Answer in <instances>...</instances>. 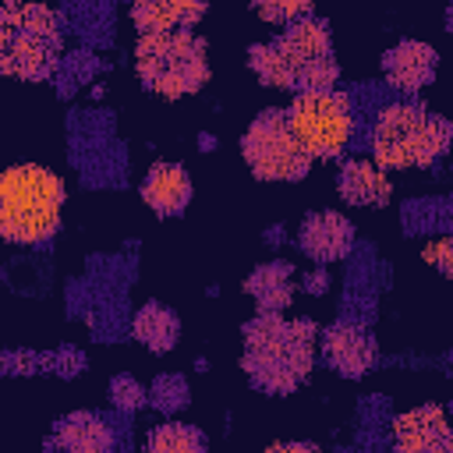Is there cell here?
I'll return each mask as SVG.
<instances>
[{
  "label": "cell",
  "instance_id": "obj_1",
  "mask_svg": "<svg viewBox=\"0 0 453 453\" xmlns=\"http://www.w3.org/2000/svg\"><path fill=\"white\" fill-rule=\"evenodd\" d=\"M315 322L258 311L244 322V372L265 393H294L315 361Z\"/></svg>",
  "mask_w": 453,
  "mask_h": 453
},
{
  "label": "cell",
  "instance_id": "obj_2",
  "mask_svg": "<svg viewBox=\"0 0 453 453\" xmlns=\"http://www.w3.org/2000/svg\"><path fill=\"white\" fill-rule=\"evenodd\" d=\"M248 64L269 88H290L297 96L301 92H329L336 81L329 28L315 14L290 25L283 35L251 46Z\"/></svg>",
  "mask_w": 453,
  "mask_h": 453
},
{
  "label": "cell",
  "instance_id": "obj_3",
  "mask_svg": "<svg viewBox=\"0 0 453 453\" xmlns=\"http://www.w3.org/2000/svg\"><path fill=\"white\" fill-rule=\"evenodd\" d=\"M64 209V180L46 166L21 163L0 184V234L11 244H42L57 234Z\"/></svg>",
  "mask_w": 453,
  "mask_h": 453
},
{
  "label": "cell",
  "instance_id": "obj_4",
  "mask_svg": "<svg viewBox=\"0 0 453 453\" xmlns=\"http://www.w3.org/2000/svg\"><path fill=\"white\" fill-rule=\"evenodd\" d=\"M453 142V124L428 113L418 103H393L379 113L372 131V152L382 170L432 166Z\"/></svg>",
  "mask_w": 453,
  "mask_h": 453
},
{
  "label": "cell",
  "instance_id": "obj_5",
  "mask_svg": "<svg viewBox=\"0 0 453 453\" xmlns=\"http://www.w3.org/2000/svg\"><path fill=\"white\" fill-rule=\"evenodd\" d=\"M134 67H138V78L152 92L166 99L191 96L209 81L205 39L195 35L191 28L142 32L134 46Z\"/></svg>",
  "mask_w": 453,
  "mask_h": 453
},
{
  "label": "cell",
  "instance_id": "obj_6",
  "mask_svg": "<svg viewBox=\"0 0 453 453\" xmlns=\"http://www.w3.org/2000/svg\"><path fill=\"white\" fill-rule=\"evenodd\" d=\"M60 60V18L39 4H4L0 67L11 78L39 81Z\"/></svg>",
  "mask_w": 453,
  "mask_h": 453
},
{
  "label": "cell",
  "instance_id": "obj_7",
  "mask_svg": "<svg viewBox=\"0 0 453 453\" xmlns=\"http://www.w3.org/2000/svg\"><path fill=\"white\" fill-rule=\"evenodd\" d=\"M241 152L258 180H301L311 166V156L301 145L287 110L258 113L241 138Z\"/></svg>",
  "mask_w": 453,
  "mask_h": 453
},
{
  "label": "cell",
  "instance_id": "obj_8",
  "mask_svg": "<svg viewBox=\"0 0 453 453\" xmlns=\"http://www.w3.org/2000/svg\"><path fill=\"white\" fill-rule=\"evenodd\" d=\"M287 113H290V124L311 159H333L347 149L354 117H350V103L343 92H336V88L301 92V96H294Z\"/></svg>",
  "mask_w": 453,
  "mask_h": 453
},
{
  "label": "cell",
  "instance_id": "obj_9",
  "mask_svg": "<svg viewBox=\"0 0 453 453\" xmlns=\"http://www.w3.org/2000/svg\"><path fill=\"white\" fill-rule=\"evenodd\" d=\"M393 453H453V425L439 403L403 411L393 421Z\"/></svg>",
  "mask_w": 453,
  "mask_h": 453
},
{
  "label": "cell",
  "instance_id": "obj_10",
  "mask_svg": "<svg viewBox=\"0 0 453 453\" xmlns=\"http://www.w3.org/2000/svg\"><path fill=\"white\" fill-rule=\"evenodd\" d=\"M375 340L372 333H365L354 322H336L322 333V357L333 372L347 375V379H361L372 365H375Z\"/></svg>",
  "mask_w": 453,
  "mask_h": 453
},
{
  "label": "cell",
  "instance_id": "obj_11",
  "mask_svg": "<svg viewBox=\"0 0 453 453\" xmlns=\"http://www.w3.org/2000/svg\"><path fill=\"white\" fill-rule=\"evenodd\" d=\"M301 251L311 258V262H336L343 255H350L354 248V226L347 216L333 212V209H322V212H308L304 223H301Z\"/></svg>",
  "mask_w": 453,
  "mask_h": 453
},
{
  "label": "cell",
  "instance_id": "obj_12",
  "mask_svg": "<svg viewBox=\"0 0 453 453\" xmlns=\"http://www.w3.org/2000/svg\"><path fill=\"white\" fill-rule=\"evenodd\" d=\"M435 67H439L435 50L428 42H418V39H403L393 50H386V57H382V74L400 92L425 88L435 78Z\"/></svg>",
  "mask_w": 453,
  "mask_h": 453
},
{
  "label": "cell",
  "instance_id": "obj_13",
  "mask_svg": "<svg viewBox=\"0 0 453 453\" xmlns=\"http://www.w3.org/2000/svg\"><path fill=\"white\" fill-rule=\"evenodd\" d=\"M142 198L156 216H177L184 212L191 198V180L180 163H152V170L142 180Z\"/></svg>",
  "mask_w": 453,
  "mask_h": 453
},
{
  "label": "cell",
  "instance_id": "obj_14",
  "mask_svg": "<svg viewBox=\"0 0 453 453\" xmlns=\"http://www.w3.org/2000/svg\"><path fill=\"white\" fill-rule=\"evenodd\" d=\"M53 435L64 453H113V432L92 411H74V414L60 418Z\"/></svg>",
  "mask_w": 453,
  "mask_h": 453
},
{
  "label": "cell",
  "instance_id": "obj_15",
  "mask_svg": "<svg viewBox=\"0 0 453 453\" xmlns=\"http://www.w3.org/2000/svg\"><path fill=\"white\" fill-rule=\"evenodd\" d=\"M336 188L340 195L350 202V205H386L389 202V177L382 173L379 163H368V159H350L340 166V177H336Z\"/></svg>",
  "mask_w": 453,
  "mask_h": 453
},
{
  "label": "cell",
  "instance_id": "obj_16",
  "mask_svg": "<svg viewBox=\"0 0 453 453\" xmlns=\"http://www.w3.org/2000/svg\"><path fill=\"white\" fill-rule=\"evenodd\" d=\"M205 4H180V0H142L131 7V18L142 32H173V28H191L195 21L205 18Z\"/></svg>",
  "mask_w": 453,
  "mask_h": 453
},
{
  "label": "cell",
  "instance_id": "obj_17",
  "mask_svg": "<svg viewBox=\"0 0 453 453\" xmlns=\"http://www.w3.org/2000/svg\"><path fill=\"white\" fill-rule=\"evenodd\" d=\"M294 269L290 262H265L258 265L248 280H244V290L255 297V304L269 315H283V308L290 304L294 297Z\"/></svg>",
  "mask_w": 453,
  "mask_h": 453
},
{
  "label": "cell",
  "instance_id": "obj_18",
  "mask_svg": "<svg viewBox=\"0 0 453 453\" xmlns=\"http://www.w3.org/2000/svg\"><path fill=\"white\" fill-rule=\"evenodd\" d=\"M131 329H134V340L145 343L152 354H166V350L177 347L180 319H177L166 304L149 301V304H142V308L134 311V326H131Z\"/></svg>",
  "mask_w": 453,
  "mask_h": 453
},
{
  "label": "cell",
  "instance_id": "obj_19",
  "mask_svg": "<svg viewBox=\"0 0 453 453\" xmlns=\"http://www.w3.org/2000/svg\"><path fill=\"white\" fill-rule=\"evenodd\" d=\"M145 453H205V435L195 425L166 421V425H156L149 432Z\"/></svg>",
  "mask_w": 453,
  "mask_h": 453
},
{
  "label": "cell",
  "instance_id": "obj_20",
  "mask_svg": "<svg viewBox=\"0 0 453 453\" xmlns=\"http://www.w3.org/2000/svg\"><path fill=\"white\" fill-rule=\"evenodd\" d=\"M149 396H152V407H159L163 414H170V411H177V407L188 403V386H184L180 375H159L152 382Z\"/></svg>",
  "mask_w": 453,
  "mask_h": 453
},
{
  "label": "cell",
  "instance_id": "obj_21",
  "mask_svg": "<svg viewBox=\"0 0 453 453\" xmlns=\"http://www.w3.org/2000/svg\"><path fill=\"white\" fill-rule=\"evenodd\" d=\"M255 14L273 21V25L290 28V25L304 21V18H311L315 11H311V4H255Z\"/></svg>",
  "mask_w": 453,
  "mask_h": 453
},
{
  "label": "cell",
  "instance_id": "obj_22",
  "mask_svg": "<svg viewBox=\"0 0 453 453\" xmlns=\"http://www.w3.org/2000/svg\"><path fill=\"white\" fill-rule=\"evenodd\" d=\"M110 400H113L120 411H138V407L149 400V393H145L131 375H113V379H110Z\"/></svg>",
  "mask_w": 453,
  "mask_h": 453
},
{
  "label": "cell",
  "instance_id": "obj_23",
  "mask_svg": "<svg viewBox=\"0 0 453 453\" xmlns=\"http://www.w3.org/2000/svg\"><path fill=\"white\" fill-rule=\"evenodd\" d=\"M421 258H425L428 265H435L442 276H449V280H453V237H439V241L425 244Z\"/></svg>",
  "mask_w": 453,
  "mask_h": 453
},
{
  "label": "cell",
  "instance_id": "obj_24",
  "mask_svg": "<svg viewBox=\"0 0 453 453\" xmlns=\"http://www.w3.org/2000/svg\"><path fill=\"white\" fill-rule=\"evenodd\" d=\"M50 365H60V368H57L60 375H74V372H81V368H85V357H81L78 350L64 347L60 354H53V357H50Z\"/></svg>",
  "mask_w": 453,
  "mask_h": 453
},
{
  "label": "cell",
  "instance_id": "obj_25",
  "mask_svg": "<svg viewBox=\"0 0 453 453\" xmlns=\"http://www.w3.org/2000/svg\"><path fill=\"white\" fill-rule=\"evenodd\" d=\"M265 453H322V449L311 442H273Z\"/></svg>",
  "mask_w": 453,
  "mask_h": 453
},
{
  "label": "cell",
  "instance_id": "obj_26",
  "mask_svg": "<svg viewBox=\"0 0 453 453\" xmlns=\"http://www.w3.org/2000/svg\"><path fill=\"white\" fill-rule=\"evenodd\" d=\"M446 25H449V32H453V7L446 11Z\"/></svg>",
  "mask_w": 453,
  "mask_h": 453
}]
</instances>
